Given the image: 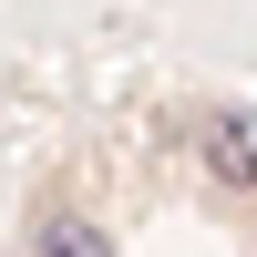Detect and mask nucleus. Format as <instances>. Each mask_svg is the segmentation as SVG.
<instances>
[{"instance_id":"nucleus-1","label":"nucleus","mask_w":257,"mask_h":257,"mask_svg":"<svg viewBox=\"0 0 257 257\" xmlns=\"http://www.w3.org/2000/svg\"><path fill=\"white\" fill-rule=\"evenodd\" d=\"M206 175L257 185V113L247 103H216V113H206Z\"/></svg>"},{"instance_id":"nucleus-2","label":"nucleus","mask_w":257,"mask_h":257,"mask_svg":"<svg viewBox=\"0 0 257 257\" xmlns=\"http://www.w3.org/2000/svg\"><path fill=\"white\" fill-rule=\"evenodd\" d=\"M31 247H41V257H113V247H103V226H82V216H41Z\"/></svg>"}]
</instances>
